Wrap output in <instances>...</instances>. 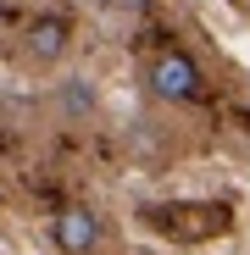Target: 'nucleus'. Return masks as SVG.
<instances>
[{
    "label": "nucleus",
    "instance_id": "nucleus-4",
    "mask_svg": "<svg viewBox=\"0 0 250 255\" xmlns=\"http://www.w3.org/2000/svg\"><path fill=\"white\" fill-rule=\"evenodd\" d=\"M122 6H145V0H122Z\"/></svg>",
    "mask_w": 250,
    "mask_h": 255
},
{
    "label": "nucleus",
    "instance_id": "nucleus-2",
    "mask_svg": "<svg viewBox=\"0 0 250 255\" xmlns=\"http://www.w3.org/2000/svg\"><path fill=\"white\" fill-rule=\"evenodd\" d=\"M50 233H56V244H61L67 255H95V250H100V217H95L89 205H67V211H56Z\"/></svg>",
    "mask_w": 250,
    "mask_h": 255
},
{
    "label": "nucleus",
    "instance_id": "nucleus-3",
    "mask_svg": "<svg viewBox=\"0 0 250 255\" xmlns=\"http://www.w3.org/2000/svg\"><path fill=\"white\" fill-rule=\"evenodd\" d=\"M61 50H67V28H61L56 17H45V22L28 28V56H33V61H56Z\"/></svg>",
    "mask_w": 250,
    "mask_h": 255
},
{
    "label": "nucleus",
    "instance_id": "nucleus-1",
    "mask_svg": "<svg viewBox=\"0 0 250 255\" xmlns=\"http://www.w3.org/2000/svg\"><path fill=\"white\" fill-rule=\"evenodd\" d=\"M145 83H150L156 100H195V95H200V67H195L184 50H161V56L150 61Z\"/></svg>",
    "mask_w": 250,
    "mask_h": 255
}]
</instances>
